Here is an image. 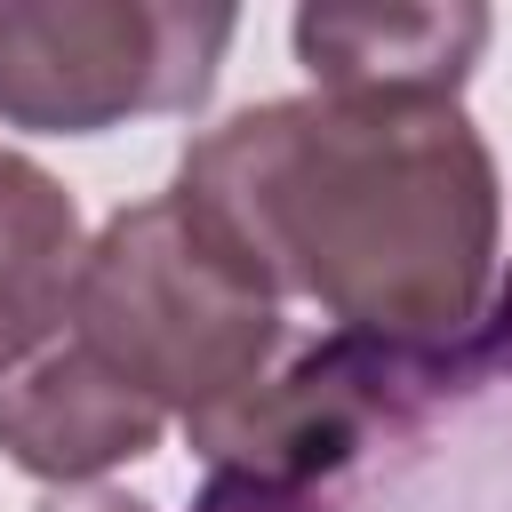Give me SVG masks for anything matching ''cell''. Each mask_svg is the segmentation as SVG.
<instances>
[{"label":"cell","instance_id":"cell-1","mask_svg":"<svg viewBox=\"0 0 512 512\" xmlns=\"http://www.w3.org/2000/svg\"><path fill=\"white\" fill-rule=\"evenodd\" d=\"M192 224L336 336L440 352L488 320L504 256L496 152L456 96H280L184 144Z\"/></svg>","mask_w":512,"mask_h":512},{"label":"cell","instance_id":"cell-6","mask_svg":"<svg viewBox=\"0 0 512 512\" xmlns=\"http://www.w3.org/2000/svg\"><path fill=\"white\" fill-rule=\"evenodd\" d=\"M296 64L344 96H456L488 48V8H296Z\"/></svg>","mask_w":512,"mask_h":512},{"label":"cell","instance_id":"cell-7","mask_svg":"<svg viewBox=\"0 0 512 512\" xmlns=\"http://www.w3.org/2000/svg\"><path fill=\"white\" fill-rule=\"evenodd\" d=\"M80 256H88V232L72 192L32 152L0 144V368H16L64 328Z\"/></svg>","mask_w":512,"mask_h":512},{"label":"cell","instance_id":"cell-8","mask_svg":"<svg viewBox=\"0 0 512 512\" xmlns=\"http://www.w3.org/2000/svg\"><path fill=\"white\" fill-rule=\"evenodd\" d=\"M40 512H152V504L128 496V488H48Z\"/></svg>","mask_w":512,"mask_h":512},{"label":"cell","instance_id":"cell-4","mask_svg":"<svg viewBox=\"0 0 512 512\" xmlns=\"http://www.w3.org/2000/svg\"><path fill=\"white\" fill-rule=\"evenodd\" d=\"M424 360L432 352L328 336V344H304L288 368H264L216 416H192L184 432L208 456L200 512H288V504H304L320 480H336L368 448V432L392 416V392Z\"/></svg>","mask_w":512,"mask_h":512},{"label":"cell","instance_id":"cell-5","mask_svg":"<svg viewBox=\"0 0 512 512\" xmlns=\"http://www.w3.org/2000/svg\"><path fill=\"white\" fill-rule=\"evenodd\" d=\"M168 416L136 400L104 360H88L64 328L0 368V456L48 488H96L112 464L152 456Z\"/></svg>","mask_w":512,"mask_h":512},{"label":"cell","instance_id":"cell-3","mask_svg":"<svg viewBox=\"0 0 512 512\" xmlns=\"http://www.w3.org/2000/svg\"><path fill=\"white\" fill-rule=\"evenodd\" d=\"M232 32V8L184 0H16L0 8V120L32 136H104L144 112H192Z\"/></svg>","mask_w":512,"mask_h":512},{"label":"cell","instance_id":"cell-2","mask_svg":"<svg viewBox=\"0 0 512 512\" xmlns=\"http://www.w3.org/2000/svg\"><path fill=\"white\" fill-rule=\"evenodd\" d=\"M64 336L160 416H216L280 352V296L240 272L176 192L112 208L80 256Z\"/></svg>","mask_w":512,"mask_h":512}]
</instances>
